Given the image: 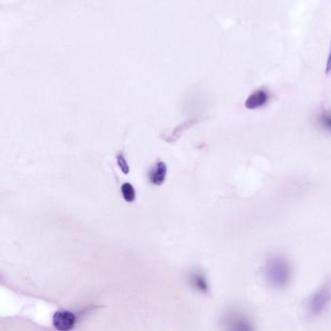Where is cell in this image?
Masks as SVG:
<instances>
[{"label": "cell", "instance_id": "cell-1", "mask_svg": "<svg viewBox=\"0 0 331 331\" xmlns=\"http://www.w3.org/2000/svg\"><path fill=\"white\" fill-rule=\"evenodd\" d=\"M290 266L286 259L270 258L265 265V276L268 283L276 289H282L288 285L290 279Z\"/></svg>", "mask_w": 331, "mask_h": 331}, {"label": "cell", "instance_id": "cell-2", "mask_svg": "<svg viewBox=\"0 0 331 331\" xmlns=\"http://www.w3.org/2000/svg\"><path fill=\"white\" fill-rule=\"evenodd\" d=\"M223 331H255L248 316L240 310H227L221 317Z\"/></svg>", "mask_w": 331, "mask_h": 331}, {"label": "cell", "instance_id": "cell-3", "mask_svg": "<svg viewBox=\"0 0 331 331\" xmlns=\"http://www.w3.org/2000/svg\"><path fill=\"white\" fill-rule=\"evenodd\" d=\"M77 322L76 315L71 311H57L52 316V325L58 331H70Z\"/></svg>", "mask_w": 331, "mask_h": 331}, {"label": "cell", "instance_id": "cell-4", "mask_svg": "<svg viewBox=\"0 0 331 331\" xmlns=\"http://www.w3.org/2000/svg\"><path fill=\"white\" fill-rule=\"evenodd\" d=\"M330 290L323 288L318 290L310 300V310L315 315L320 314L330 300Z\"/></svg>", "mask_w": 331, "mask_h": 331}, {"label": "cell", "instance_id": "cell-5", "mask_svg": "<svg viewBox=\"0 0 331 331\" xmlns=\"http://www.w3.org/2000/svg\"><path fill=\"white\" fill-rule=\"evenodd\" d=\"M189 284L191 287L201 295H207L210 291L209 283L207 276L200 270H193L189 274Z\"/></svg>", "mask_w": 331, "mask_h": 331}, {"label": "cell", "instance_id": "cell-6", "mask_svg": "<svg viewBox=\"0 0 331 331\" xmlns=\"http://www.w3.org/2000/svg\"><path fill=\"white\" fill-rule=\"evenodd\" d=\"M269 95L265 89H258L253 92L245 101V108L248 109H257L267 104Z\"/></svg>", "mask_w": 331, "mask_h": 331}, {"label": "cell", "instance_id": "cell-7", "mask_svg": "<svg viewBox=\"0 0 331 331\" xmlns=\"http://www.w3.org/2000/svg\"><path fill=\"white\" fill-rule=\"evenodd\" d=\"M168 168L163 161H157L154 167L149 172V179L153 185L160 186L165 182Z\"/></svg>", "mask_w": 331, "mask_h": 331}, {"label": "cell", "instance_id": "cell-8", "mask_svg": "<svg viewBox=\"0 0 331 331\" xmlns=\"http://www.w3.org/2000/svg\"><path fill=\"white\" fill-rule=\"evenodd\" d=\"M121 195L127 203H133L136 199V190L131 183L125 182L121 185Z\"/></svg>", "mask_w": 331, "mask_h": 331}, {"label": "cell", "instance_id": "cell-9", "mask_svg": "<svg viewBox=\"0 0 331 331\" xmlns=\"http://www.w3.org/2000/svg\"><path fill=\"white\" fill-rule=\"evenodd\" d=\"M116 162H117V165L119 167L120 171L123 173L124 174H129L130 172V169H129V165H128V162L125 158L124 154L123 153H119L116 155Z\"/></svg>", "mask_w": 331, "mask_h": 331}, {"label": "cell", "instance_id": "cell-10", "mask_svg": "<svg viewBox=\"0 0 331 331\" xmlns=\"http://www.w3.org/2000/svg\"><path fill=\"white\" fill-rule=\"evenodd\" d=\"M320 121L324 128L331 131V114L325 113L320 116Z\"/></svg>", "mask_w": 331, "mask_h": 331}, {"label": "cell", "instance_id": "cell-11", "mask_svg": "<svg viewBox=\"0 0 331 331\" xmlns=\"http://www.w3.org/2000/svg\"><path fill=\"white\" fill-rule=\"evenodd\" d=\"M331 72V50L330 52H329V56H328V58H327V62H326V68H325V73L326 74H329Z\"/></svg>", "mask_w": 331, "mask_h": 331}]
</instances>
